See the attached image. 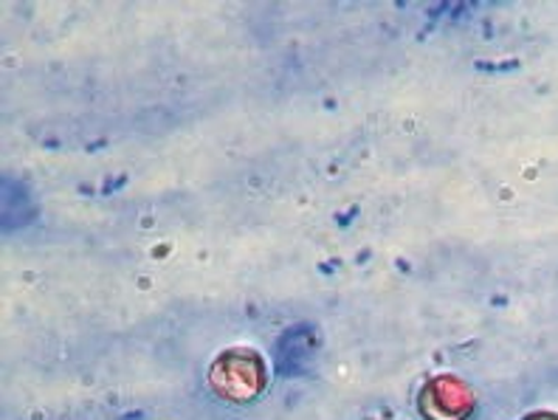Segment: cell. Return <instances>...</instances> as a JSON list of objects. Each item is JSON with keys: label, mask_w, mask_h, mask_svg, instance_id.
Wrapping results in <instances>:
<instances>
[{"label": "cell", "mask_w": 558, "mask_h": 420, "mask_svg": "<svg viewBox=\"0 0 558 420\" xmlns=\"http://www.w3.org/2000/svg\"><path fill=\"white\" fill-rule=\"evenodd\" d=\"M524 420H558L556 412H536V415H527Z\"/></svg>", "instance_id": "cell-3"}, {"label": "cell", "mask_w": 558, "mask_h": 420, "mask_svg": "<svg viewBox=\"0 0 558 420\" xmlns=\"http://www.w3.org/2000/svg\"><path fill=\"white\" fill-rule=\"evenodd\" d=\"M474 407V389L457 375H435L421 389V412L429 420H465Z\"/></svg>", "instance_id": "cell-2"}, {"label": "cell", "mask_w": 558, "mask_h": 420, "mask_svg": "<svg viewBox=\"0 0 558 420\" xmlns=\"http://www.w3.org/2000/svg\"><path fill=\"white\" fill-rule=\"evenodd\" d=\"M211 389L226 400L245 404L254 400L268 384L266 361L254 350H226L209 370Z\"/></svg>", "instance_id": "cell-1"}]
</instances>
